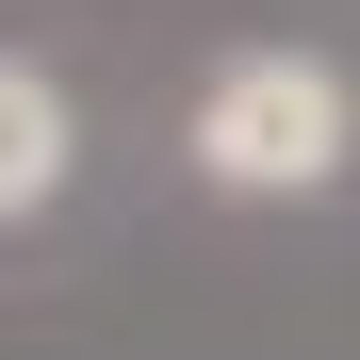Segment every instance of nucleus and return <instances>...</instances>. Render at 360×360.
I'll list each match as a JSON object with an SVG mask.
<instances>
[{
	"mask_svg": "<svg viewBox=\"0 0 360 360\" xmlns=\"http://www.w3.org/2000/svg\"><path fill=\"white\" fill-rule=\"evenodd\" d=\"M197 180L213 197H328L344 148H360V98L328 49H229V66L197 82Z\"/></svg>",
	"mask_w": 360,
	"mask_h": 360,
	"instance_id": "nucleus-1",
	"label": "nucleus"
},
{
	"mask_svg": "<svg viewBox=\"0 0 360 360\" xmlns=\"http://www.w3.org/2000/svg\"><path fill=\"white\" fill-rule=\"evenodd\" d=\"M66 164H82V115H66V82L0 49V229H33L49 197H66Z\"/></svg>",
	"mask_w": 360,
	"mask_h": 360,
	"instance_id": "nucleus-2",
	"label": "nucleus"
}]
</instances>
